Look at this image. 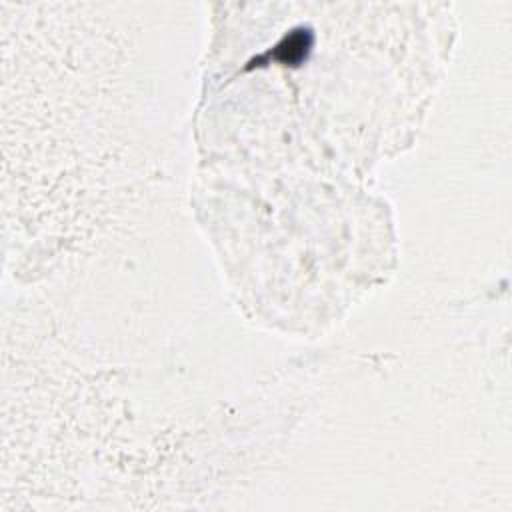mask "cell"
<instances>
[{
	"label": "cell",
	"mask_w": 512,
	"mask_h": 512,
	"mask_svg": "<svg viewBox=\"0 0 512 512\" xmlns=\"http://www.w3.org/2000/svg\"><path fill=\"white\" fill-rule=\"evenodd\" d=\"M312 42H314V36H312L310 28H304V26L294 28L270 52L252 60V66L260 64L268 58H272L280 64H286V66H298L308 56V52L312 48Z\"/></svg>",
	"instance_id": "cell-1"
}]
</instances>
